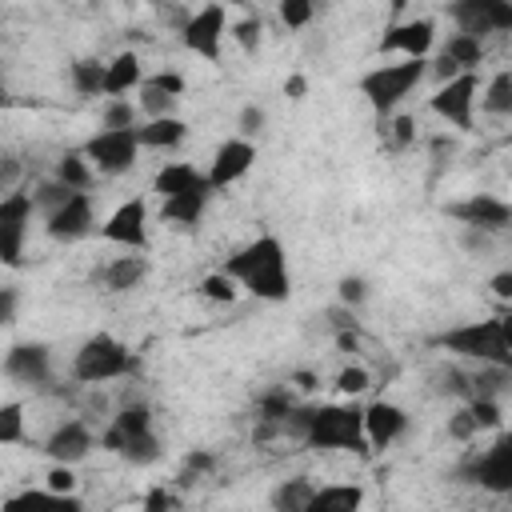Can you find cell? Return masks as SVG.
<instances>
[{"mask_svg":"<svg viewBox=\"0 0 512 512\" xmlns=\"http://www.w3.org/2000/svg\"><path fill=\"white\" fill-rule=\"evenodd\" d=\"M204 300H212V304H236L240 300V284L224 272V268H216V272H208L204 280H200V288H196Z\"/></svg>","mask_w":512,"mask_h":512,"instance_id":"cell-33","label":"cell"},{"mask_svg":"<svg viewBox=\"0 0 512 512\" xmlns=\"http://www.w3.org/2000/svg\"><path fill=\"white\" fill-rule=\"evenodd\" d=\"M144 64L132 48H120L116 56H108V84H104V100H128V92L144 88Z\"/></svg>","mask_w":512,"mask_h":512,"instance_id":"cell-22","label":"cell"},{"mask_svg":"<svg viewBox=\"0 0 512 512\" xmlns=\"http://www.w3.org/2000/svg\"><path fill=\"white\" fill-rule=\"evenodd\" d=\"M228 32H232L228 12H224L220 4H204V8L188 12V20L180 24V44H184L192 56H200V60H208V64H220Z\"/></svg>","mask_w":512,"mask_h":512,"instance_id":"cell-10","label":"cell"},{"mask_svg":"<svg viewBox=\"0 0 512 512\" xmlns=\"http://www.w3.org/2000/svg\"><path fill=\"white\" fill-rule=\"evenodd\" d=\"M140 136L136 128H100L96 136L84 140V156L92 160L96 176H124L140 160Z\"/></svg>","mask_w":512,"mask_h":512,"instance_id":"cell-8","label":"cell"},{"mask_svg":"<svg viewBox=\"0 0 512 512\" xmlns=\"http://www.w3.org/2000/svg\"><path fill=\"white\" fill-rule=\"evenodd\" d=\"M336 348H340V352H360V336H356V328L336 332Z\"/></svg>","mask_w":512,"mask_h":512,"instance_id":"cell-48","label":"cell"},{"mask_svg":"<svg viewBox=\"0 0 512 512\" xmlns=\"http://www.w3.org/2000/svg\"><path fill=\"white\" fill-rule=\"evenodd\" d=\"M280 24L288 28V32H300L304 24H312V16H316V8L308 4V0H280Z\"/></svg>","mask_w":512,"mask_h":512,"instance_id":"cell-38","label":"cell"},{"mask_svg":"<svg viewBox=\"0 0 512 512\" xmlns=\"http://www.w3.org/2000/svg\"><path fill=\"white\" fill-rule=\"evenodd\" d=\"M448 20L456 32L488 40L496 32H512V0H456L448 4Z\"/></svg>","mask_w":512,"mask_h":512,"instance_id":"cell-14","label":"cell"},{"mask_svg":"<svg viewBox=\"0 0 512 512\" xmlns=\"http://www.w3.org/2000/svg\"><path fill=\"white\" fill-rule=\"evenodd\" d=\"M292 380H296V384H300V388H304V392H308V388H312V384H316V376H312V372H296V376H292Z\"/></svg>","mask_w":512,"mask_h":512,"instance_id":"cell-51","label":"cell"},{"mask_svg":"<svg viewBox=\"0 0 512 512\" xmlns=\"http://www.w3.org/2000/svg\"><path fill=\"white\" fill-rule=\"evenodd\" d=\"M28 432H24V404L20 400H4L0 404V444H24Z\"/></svg>","mask_w":512,"mask_h":512,"instance_id":"cell-35","label":"cell"},{"mask_svg":"<svg viewBox=\"0 0 512 512\" xmlns=\"http://www.w3.org/2000/svg\"><path fill=\"white\" fill-rule=\"evenodd\" d=\"M408 432V412L392 400H368L364 404V440L368 448H392Z\"/></svg>","mask_w":512,"mask_h":512,"instance_id":"cell-21","label":"cell"},{"mask_svg":"<svg viewBox=\"0 0 512 512\" xmlns=\"http://www.w3.org/2000/svg\"><path fill=\"white\" fill-rule=\"evenodd\" d=\"M480 112L484 116H512V68H500L480 84Z\"/></svg>","mask_w":512,"mask_h":512,"instance_id":"cell-30","label":"cell"},{"mask_svg":"<svg viewBox=\"0 0 512 512\" xmlns=\"http://www.w3.org/2000/svg\"><path fill=\"white\" fill-rule=\"evenodd\" d=\"M496 324H500V336H504V344H508V352H512V304L496 312Z\"/></svg>","mask_w":512,"mask_h":512,"instance_id":"cell-49","label":"cell"},{"mask_svg":"<svg viewBox=\"0 0 512 512\" xmlns=\"http://www.w3.org/2000/svg\"><path fill=\"white\" fill-rule=\"evenodd\" d=\"M488 288H492V296L500 300V308H508V304H512V268L492 272V276H488Z\"/></svg>","mask_w":512,"mask_h":512,"instance_id":"cell-45","label":"cell"},{"mask_svg":"<svg viewBox=\"0 0 512 512\" xmlns=\"http://www.w3.org/2000/svg\"><path fill=\"white\" fill-rule=\"evenodd\" d=\"M336 296H340V304H344V308H352V312H356V308L368 300V280H364V276H344Z\"/></svg>","mask_w":512,"mask_h":512,"instance_id":"cell-42","label":"cell"},{"mask_svg":"<svg viewBox=\"0 0 512 512\" xmlns=\"http://www.w3.org/2000/svg\"><path fill=\"white\" fill-rule=\"evenodd\" d=\"M0 324H16V288L12 284L0 288Z\"/></svg>","mask_w":512,"mask_h":512,"instance_id":"cell-46","label":"cell"},{"mask_svg":"<svg viewBox=\"0 0 512 512\" xmlns=\"http://www.w3.org/2000/svg\"><path fill=\"white\" fill-rule=\"evenodd\" d=\"M140 108L132 104V100H104V108H100V124L104 128H140Z\"/></svg>","mask_w":512,"mask_h":512,"instance_id":"cell-36","label":"cell"},{"mask_svg":"<svg viewBox=\"0 0 512 512\" xmlns=\"http://www.w3.org/2000/svg\"><path fill=\"white\" fill-rule=\"evenodd\" d=\"M152 192L156 200H180V196H212L208 172L188 164V160H168L160 164V172L152 176Z\"/></svg>","mask_w":512,"mask_h":512,"instance_id":"cell-20","label":"cell"},{"mask_svg":"<svg viewBox=\"0 0 512 512\" xmlns=\"http://www.w3.org/2000/svg\"><path fill=\"white\" fill-rule=\"evenodd\" d=\"M4 376L12 384H24V388H48L52 384V352H48V344H36V340L12 344L4 352Z\"/></svg>","mask_w":512,"mask_h":512,"instance_id":"cell-19","label":"cell"},{"mask_svg":"<svg viewBox=\"0 0 512 512\" xmlns=\"http://www.w3.org/2000/svg\"><path fill=\"white\" fill-rule=\"evenodd\" d=\"M68 84L76 96L84 100H96L104 96V84H108V60H96V56H80L68 64Z\"/></svg>","mask_w":512,"mask_h":512,"instance_id":"cell-26","label":"cell"},{"mask_svg":"<svg viewBox=\"0 0 512 512\" xmlns=\"http://www.w3.org/2000/svg\"><path fill=\"white\" fill-rule=\"evenodd\" d=\"M468 480L480 484L492 496H512V432H500L472 464H468Z\"/></svg>","mask_w":512,"mask_h":512,"instance_id":"cell-16","label":"cell"},{"mask_svg":"<svg viewBox=\"0 0 512 512\" xmlns=\"http://www.w3.org/2000/svg\"><path fill=\"white\" fill-rule=\"evenodd\" d=\"M432 48H436V20L432 16L396 20L380 36V56H392V60H428Z\"/></svg>","mask_w":512,"mask_h":512,"instance_id":"cell-15","label":"cell"},{"mask_svg":"<svg viewBox=\"0 0 512 512\" xmlns=\"http://www.w3.org/2000/svg\"><path fill=\"white\" fill-rule=\"evenodd\" d=\"M140 512H180V496L168 484H152L140 500Z\"/></svg>","mask_w":512,"mask_h":512,"instance_id":"cell-39","label":"cell"},{"mask_svg":"<svg viewBox=\"0 0 512 512\" xmlns=\"http://www.w3.org/2000/svg\"><path fill=\"white\" fill-rule=\"evenodd\" d=\"M36 200H32V188H8L4 200H0V260L8 268H20L24 260V240H28V228L36 220Z\"/></svg>","mask_w":512,"mask_h":512,"instance_id":"cell-9","label":"cell"},{"mask_svg":"<svg viewBox=\"0 0 512 512\" xmlns=\"http://www.w3.org/2000/svg\"><path fill=\"white\" fill-rule=\"evenodd\" d=\"M508 144H512V132H508Z\"/></svg>","mask_w":512,"mask_h":512,"instance_id":"cell-52","label":"cell"},{"mask_svg":"<svg viewBox=\"0 0 512 512\" xmlns=\"http://www.w3.org/2000/svg\"><path fill=\"white\" fill-rule=\"evenodd\" d=\"M428 108L436 120L452 124L456 132H472L476 108H480V72H464L448 84H436V92L428 96Z\"/></svg>","mask_w":512,"mask_h":512,"instance_id":"cell-7","label":"cell"},{"mask_svg":"<svg viewBox=\"0 0 512 512\" xmlns=\"http://www.w3.org/2000/svg\"><path fill=\"white\" fill-rule=\"evenodd\" d=\"M428 72H432V60H384V64L368 68L356 88L368 100V108L384 120L404 108V100L428 80Z\"/></svg>","mask_w":512,"mask_h":512,"instance_id":"cell-5","label":"cell"},{"mask_svg":"<svg viewBox=\"0 0 512 512\" xmlns=\"http://www.w3.org/2000/svg\"><path fill=\"white\" fill-rule=\"evenodd\" d=\"M148 84H156L160 92H168V96H176V100L184 96V76H180L176 68H160L156 76H148Z\"/></svg>","mask_w":512,"mask_h":512,"instance_id":"cell-44","label":"cell"},{"mask_svg":"<svg viewBox=\"0 0 512 512\" xmlns=\"http://www.w3.org/2000/svg\"><path fill=\"white\" fill-rule=\"evenodd\" d=\"M448 436L452 440H472V436H480V424H476V416H472V408L464 404V408H456L452 416H448Z\"/></svg>","mask_w":512,"mask_h":512,"instance_id":"cell-41","label":"cell"},{"mask_svg":"<svg viewBox=\"0 0 512 512\" xmlns=\"http://www.w3.org/2000/svg\"><path fill=\"white\" fill-rule=\"evenodd\" d=\"M212 196H180V200H160V220L172 224V228H196L204 208H208Z\"/></svg>","mask_w":512,"mask_h":512,"instance_id":"cell-31","label":"cell"},{"mask_svg":"<svg viewBox=\"0 0 512 512\" xmlns=\"http://www.w3.org/2000/svg\"><path fill=\"white\" fill-rule=\"evenodd\" d=\"M264 124H268V112H264L260 104H244V108H240V116H236V136L256 140V136L264 132Z\"/></svg>","mask_w":512,"mask_h":512,"instance_id":"cell-40","label":"cell"},{"mask_svg":"<svg viewBox=\"0 0 512 512\" xmlns=\"http://www.w3.org/2000/svg\"><path fill=\"white\" fill-rule=\"evenodd\" d=\"M460 228L468 232H480V236H492V232H508L512 228V204L492 196V192H472L464 200H452L444 208Z\"/></svg>","mask_w":512,"mask_h":512,"instance_id":"cell-13","label":"cell"},{"mask_svg":"<svg viewBox=\"0 0 512 512\" xmlns=\"http://www.w3.org/2000/svg\"><path fill=\"white\" fill-rule=\"evenodd\" d=\"M228 36H232V40H236V44H240L248 56H252V52L260 48V40H264V20H260V12H248L244 20H236Z\"/></svg>","mask_w":512,"mask_h":512,"instance_id":"cell-37","label":"cell"},{"mask_svg":"<svg viewBox=\"0 0 512 512\" xmlns=\"http://www.w3.org/2000/svg\"><path fill=\"white\" fill-rule=\"evenodd\" d=\"M332 384H336V396H340V400H360V396L372 388V372H368L364 364H344Z\"/></svg>","mask_w":512,"mask_h":512,"instance_id":"cell-34","label":"cell"},{"mask_svg":"<svg viewBox=\"0 0 512 512\" xmlns=\"http://www.w3.org/2000/svg\"><path fill=\"white\" fill-rule=\"evenodd\" d=\"M44 488H52V492H60V496H76V472L64 468V464H52L48 476H44Z\"/></svg>","mask_w":512,"mask_h":512,"instance_id":"cell-43","label":"cell"},{"mask_svg":"<svg viewBox=\"0 0 512 512\" xmlns=\"http://www.w3.org/2000/svg\"><path fill=\"white\" fill-rule=\"evenodd\" d=\"M4 512H84L80 496H60L52 488H20L4 500Z\"/></svg>","mask_w":512,"mask_h":512,"instance_id":"cell-23","label":"cell"},{"mask_svg":"<svg viewBox=\"0 0 512 512\" xmlns=\"http://www.w3.org/2000/svg\"><path fill=\"white\" fill-rule=\"evenodd\" d=\"M364 488L360 484H320L304 512H360Z\"/></svg>","mask_w":512,"mask_h":512,"instance_id":"cell-27","label":"cell"},{"mask_svg":"<svg viewBox=\"0 0 512 512\" xmlns=\"http://www.w3.org/2000/svg\"><path fill=\"white\" fill-rule=\"evenodd\" d=\"M100 448L120 456L124 464L132 468H148L164 456V444L156 436V424H152V408L148 404H120L108 424L100 428Z\"/></svg>","mask_w":512,"mask_h":512,"instance_id":"cell-3","label":"cell"},{"mask_svg":"<svg viewBox=\"0 0 512 512\" xmlns=\"http://www.w3.org/2000/svg\"><path fill=\"white\" fill-rule=\"evenodd\" d=\"M432 344L444 348V352H452V356H460V360H472L480 368H512V352H508V344L500 336L496 316L464 320V324L440 332Z\"/></svg>","mask_w":512,"mask_h":512,"instance_id":"cell-6","label":"cell"},{"mask_svg":"<svg viewBox=\"0 0 512 512\" xmlns=\"http://www.w3.org/2000/svg\"><path fill=\"white\" fill-rule=\"evenodd\" d=\"M380 140H384V148H392V152H404V148L416 140V120H412L408 112L384 116V120H380Z\"/></svg>","mask_w":512,"mask_h":512,"instance_id":"cell-32","label":"cell"},{"mask_svg":"<svg viewBox=\"0 0 512 512\" xmlns=\"http://www.w3.org/2000/svg\"><path fill=\"white\" fill-rule=\"evenodd\" d=\"M44 232L56 244H76L96 232V204L92 192H76L68 204H60L52 216H44Z\"/></svg>","mask_w":512,"mask_h":512,"instance_id":"cell-18","label":"cell"},{"mask_svg":"<svg viewBox=\"0 0 512 512\" xmlns=\"http://www.w3.org/2000/svg\"><path fill=\"white\" fill-rule=\"evenodd\" d=\"M208 468H212V456H208V452H192V456L184 460V476H192V480H196L200 472H208Z\"/></svg>","mask_w":512,"mask_h":512,"instance_id":"cell-47","label":"cell"},{"mask_svg":"<svg viewBox=\"0 0 512 512\" xmlns=\"http://www.w3.org/2000/svg\"><path fill=\"white\" fill-rule=\"evenodd\" d=\"M136 352L116 340L112 332H92L80 340V348L72 352V364H68V376L72 384L80 388H100V384H112V380H128L136 376Z\"/></svg>","mask_w":512,"mask_h":512,"instance_id":"cell-4","label":"cell"},{"mask_svg":"<svg viewBox=\"0 0 512 512\" xmlns=\"http://www.w3.org/2000/svg\"><path fill=\"white\" fill-rule=\"evenodd\" d=\"M140 148L144 152H176L188 140V124L180 116H164V120H140L136 128Z\"/></svg>","mask_w":512,"mask_h":512,"instance_id":"cell-24","label":"cell"},{"mask_svg":"<svg viewBox=\"0 0 512 512\" xmlns=\"http://www.w3.org/2000/svg\"><path fill=\"white\" fill-rule=\"evenodd\" d=\"M52 176H56L64 188H72V192H88L92 180H96V168H92V160L84 156V148H68L64 156H56Z\"/></svg>","mask_w":512,"mask_h":512,"instance_id":"cell-29","label":"cell"},{"mask_svg":"<svg viewBox=\"0 0 512 512\" xmlns=\"http://www.w3.org/2000/svg\"><path fill=\"white\" fill-rule=\"evenodd\" d=\"M284 92H288L292 100H300V96H304V80H300V76H292V80L284 84Z\"/></svg>","mask_w":512,"mask_h":512,"instance_id":"cell-50","label":"cell"},{"mask_svg":"<svg viewBox=\"0 0 512 512\" xmlns=\"http://www.w3.org/2000/svg\"><path fill=\"white\" fill-rule=\"evenodd\" d=\"M252 164H256V140H244V136L220 140L216 152H212V160H208V168H204L212 192H224V188H232L236 180H244V176L252 172Z\"/></svg>","mask_w":512,"mask_h":512,"instance_id":"cell-17","label":"cell"},{"mask_svg":"<svg viewBox=\"0 0 512 512\" xmlns=\"http://www.w3.org/2000/svg\"><path fill=\"white\" fill-rule=\"evenodd\" d=\"M100 240H104V244H116V248H124V252H144V248H148V200H144V196L120 200V204L104 216Z\"/></svg>","mask_w":512,"mask_h":512,"instance_id":"cell-11","label":"cell"},{"mask_svg":"<svg viewBox=\"0 0 512 512\" xmlns=\"http://www.w3.org/2000/svg\"><path fill=\"white\" fill-rule=\"evenodd\" d=\"M240 292L264 300V304H284L292 296V268H288V248L276 232H260L248 244H240L224 264H220Z\"/></svg>","mask_w":512,"mask_h":512,"instance_id":"cell-2","label":"cell"},{"mask_svg":"<svg viewBox=\"0 0 512 512\" xmlns=\"http://www.w3.org/2000/svg\"><path fill=\"white\" fill-rule=\"evenodd\" d=\"M144 276H148V260H144L140 252L112 256V260L104 264V272H100V280H104L108 292H132V288L144 284Z\"/></svg>","mask_w":512,"mask_h":512,"instance_id":"cell-25","label":"cell"},{"mask_svg":"<svg viewBox=\"0 0 512 512\" xmlns=\"http://www.w3.org/2000/svg\"><path fill=\"white\" fill-rule=\"evenodd\" d=\"M316 480L312 476H288V480H280L276 488H272V496H268V504H272V512H304L308 508V500L316 496Z\"/></svg>","mask_w":512,"mask_h":512,"instance_id":"cell-28","label":"cell"},{"mask_svg":"<svg viewBox=\"0 0 512 512\" xmlns=\"http://www.w3.org/2000/svg\"><path fill=\"white\" fill-rule=\"evenodd\" d=\"M92 448H100V432H96L84 416L60 420V424L44 436V444H40V452H44L52 464H64V468H76L80 460H88Z\"/></svg>","mask_w":512,"mask_h":512,"instance_id":"cell-12","label":"cell"},{"mask_svg":"<svg viewBox=\"0 0 512 512\" xmlns=\"http://www.w3.org/2000/svg\"><path fill=\"white\" fill-rule=\"evenodd\" d=\"M280 436L300 440L316 452H364V404L360 400H328V404H300L284 424Z\"/></svg>","mask_w":512,"mask_h":512,"instance_id":"cell-1","label":"cell"}]
</instances>
